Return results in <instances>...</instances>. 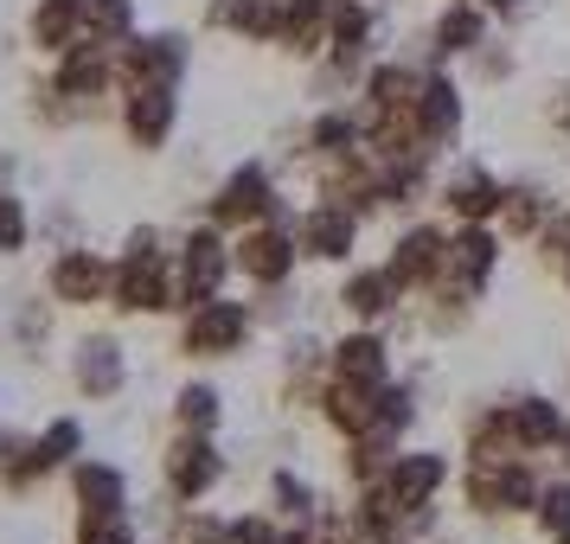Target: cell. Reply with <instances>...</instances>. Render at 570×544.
Listing matches in <instances>:
<instances>
[{"instance_id": "obj_1", "label": "cell", "mask_w": 570, "mask_h": 544, "mask_svg": "<svg viewBox=\"0 0 570 544\" xmlns=\"http://www.w3.org/2000/svg\"><path fill=\"white\" fill-rule=\"evenodd\" d=\"M232 244L218 237V225H199V231H186L180 244V263H174V295H180V308H199V301H212L218 288H225V276H232Z\"/></svg>"}, {"instance_id": "obj_2", "label": "cell", "mask_w": 570, "mask_h": 544, "mask_svg": "<svg viewBox=\"0 0 570 544\" xmlns=\"http://www.w3.org/2000/svg\"><path fill=\"white\" fill-rule=\"evenodd\" d=\"M244 339H250V308L244 301L212 295L199 308H186L180 353H193V359H232V353H244Z\"/></svg>"}, {"instance_id": "obj_3", "label": "cell", "mask_w": 570, "mask_h": 544, "mask_svg": "<svg viewBox=\"0 0 570 544\" xmlns=\"http://www.w3.org/2000/svg\"><path fill=\"white\" fill-rule=\"evenodd\" d=\"M109 308L122 314H167L180 308V295H174V263L167 257H116V276H109Z\"/></svg>"}, {"instance_id": "obj_4", "label": "cell", "mask_w": 570, "mask_h": 544, "mask_svg": "<svg viewBox=\"0 0 570 544\" xmlns=\"http://www.w3.org/2000/svg\"><path fill=\"white\" fill-rule=\"evenodd\" d=\"M295 257H302V244H295V231L288 225H244V237L232 244V263L250 276L257 288H283L288 276H295Z\"/></svg>"}, {"instance_id": "obj_5", "label": "cell", "mask_w": 570, "mask_h": 544, "mask_svg": "<svg viewBox=\"0 0 570 544\" xmlns=\"http://www.w3.org/2000/svg\"><path fill=\"white\" fill-rule=\"evenodd\" d=\"M186 65H193V52H186L180 32H148V39H135V32H129V39L116 46L122 90H129V83H174V90H180Z\"/></svg>"}, {"instance_id": "obj_6", "label": "cell", "mask_w": 570, "mask_h": 544, "mask_svg": "<svg viewBox=\"0 0 570 544\" xmlns=\"http://www.w3.org/2000/svg\"><path fill=\"white\" fill-rule=\"evenodd\" d=\"M52 83L65 90V97H78V103L90 109L97 97H104V90H116V83H122V71H116V46H109V39H90V32H83V39L71 46V52H58Z\"/></svg>"}, {"instance_id": "obj_7", "label": "cell", "mask_w": 570, "mask_h": 544, "mask_svg": "<svg viewBox=\"0 0 570 544\" xmlns=\"http://www.w3.org/2000/svg\"><path fill=\"white\" fill-rule=\"evenodd\" d=\"M160 474H167V493L174 500H206L212 487H218V474H225V462H218V448H212V436H199V429H180V442L160 455Z\"/></svg>"}, {"instance_id": "obj_8", "label": "cell", "mask_w": 570, "mask_h": 544, "mask_svg": "<svg viewBox=\"0 0 570 544\" xmlns=\"http://www.w3.org/2000/svg\"><path fill=\"white\" fill-rule=\"evenodd\" d=\"M468 500H474V513H488V518L532 513V506H539V481H532V467H525V462L468 467Z\"/></svg>"}, {"instance_id": "obj_9", "label": "cell", "mask_w": 570, "mask_h": 544, "mask_svg": "<svg viewBox=\"0 0 570 544\" xmlns=\"http://www.w3.org/2000/svg\"><path fill=\"white\" fill-rule=\"evenodd\" d=\"M174 116H180V97H174V83H129L122 90V129L141 155H155L167 148V135H174Z\"/></svg>"}, {"instance_id": "obj_10", "label": "cell", "mask_w": 570, "mask_h": 544, "mask_svg": "<svg viewBox=\"0 0 570 544\" xmlns=\"http://www.w3.org/2000/svg\"><path fill=\"white\" fill-rule=\"evenodd\" d=\"M295 244H302V257H314V263H346L353 244H360V211L321 199V206H308L295 218Z\"/></svg>"}, {"instance_id": "obj_11", "label": "cell", "mask_w": 570, "mask_h": 544, "mask_svg": "<svg viewBox=\"0 0 570 544\" xmlns=\"http://www.w3.org/2000/svg\"><path fill=\"white\" fill-rule=\"evenodd\" d=\"M109 276H116V263H104L97 250H58L52 257V276H46V288H52L58 308H90V301H109Z\"/></svg>"}, {"instance_id": "obj_12", "label": "cell", "mask_w": 570, "mask_h": 544, "mask_svg": "<svg viewBox=\"0 0 570 544\" xmlns=\"http://www.w3.org/2000/svg\"><path fill=\"white\" fill-rule=\"evenodd\" d=\"M276 206V186L263 174L257 160H244L232 180L218 186V199H212V225H263Z\"/></svg>"}, {"instance_id": "obj_13", "label": "cell", "mask_w": 570, "mask_h": 544, "mask_svg": "<svg viewBox=\"0 0 570 544\" xmlns=\"http://www.w3.org/2000/svg\"><path fill=\"white\" fill-rule=\"evenodd\" d=\"M493 269H500V237H493L488 225H462V231L449 237L442 276H455V295H481Z\"/></svg>"}, {"instance_id": "obj_14", "label": "cell", "mask_w": 570, "mask_h": 544, "mask_svg": "<svg viewBox=\"0 0 570 544\" xmlns=\"http://www.w3.org/2000/svg\"><path fill=\"white\" fill-rule=\"evenodd\" d=\"M442 263H449V237L436 225H411V231L391 244L385 269L397 288H416V283H430V276H442Z\"/></svg>"}, {"instance_id": "obj_15", "label": "cell", "mask_w": 570, "mask_h": 544, "mask_svg": "<svg viewBox=\"0 0 570 544\" xmlns=\"http://www.w3.org/2000/svg\"><path fill=\"white\" fill-rule=\"evenodd\" d=\"M500 199H507V186L493 180L488 167H474V160L442 180V206L455 211L462 225H488V218H500Z\"/></svg>"}, {"instance_id": "obj_16", "label": "cell", "mask_w": 570, "mask_h": 544, "mask_svg": "<svg viewBox=\"0 0 570 544\" xmlns=\"http://www.w3.org/2000/svg\"><path fill=\"white\" fill-rule=\"evenodd\" d=\"M71 378H78L83 397H116L122 378H129V359H122V339L90 334L78 339V359H71Z\"/></svg>"}, {"instance_id": "obj_17", "label": "cell", "mask_w": 570, "mask_h": 544, "mask_svg": "<svg viewBox=\"0 0 570 544\" xmlns=\"http://www.w3.org/2000/svg\"><path fill=\"white\" fill-rule=\"evenodd\" d=\"M416 135H423V148H442V141H455L468 122V109H462V90L449 78H423V90H416Z\"/></svg>"}, {"instance_id": "obj_18", "label": "cell", "mask_w": 570, "mask_h": 544, "mask_svg": "<svg viewBox=\"0 0 570 544\" xmlns=\"http://www.w3.org/2000/svg\"><path fill=\"white\" fill-rule=\"evenodd\" d=\"M442 481H449V462H442L436 448H411V455H397L385 474V487L404 500V506H430L442 493Z\"/></svg>"}, {"instance_id": "obj_19", "label": "cell", "mask_w": 570, "mask_h": 544, "mask_svg": "<svg viewBox=\"0 0 570 544\" xmlns=\"http://www.w3.org/2000/svg\"><path fill=\"white\" fill-rule=\"evenodd\" d=\"M71 493L78 513H129V481L109 462H71Z\"/></svg>"}, {"instance_id": "obj_20", "label": "cell", "mask_w": 570, "mask_h": 544, "mask_svg": "<svg viewBox=\"0 0 570 544\" xmlns=\"http://www.w3.org/2000/svg\"><path fill=\"white\" fill-rule=\"evenodd\" d=\"M334 378H346V385H365V390L391 385L385 339H379V334H346V339L334 346Z\"/></svg>"}, {"instance_id": "obj_21", "label": "cell", "mask_w": 570, "mask_h": 544, "mask_svg": "<svg viewBox=\"0 0 570 544\" xmlns=\"http://www.w3.org/2000/svg\"><path fill=\"white\" fill-rule=\"evenodd\" d=\"M397 295L404 288L391 283V269H353L346 283H340V308L353 314V320H385L397 308Z\"/></svg>"}, {"instance_id": "obj_22", "label": "cell", "mask_w": 570, "mask_h": 544, "mask_svg": "<svg viewBox=\"0 0 570 544\" xmlns=\"http://www.w3.org/2000/svg\"><path fill=\"white\" fill-rule=\"evenodd\" d=\"M83 39V0H39L32 7V46L39 52H71Z\"/></svg>"}, {"instance_id": "obj_23", "label": "cell", "mask_w": 570, "mask_h": 544, "mask_svg": "<svg viewBox=\"0 0 570 544\" xmlns=\"http://www.w3.org/2000/svg\"><path fill=\"white\" fill-rule=\"evenodd\" d=\"M416 90H423V78H416L411 65H397V58H385V65L365 71V109H379V116L416 109Z\"/></svg>"}, {"instance_id": "obj_24", "label": "cell", "mask_w": 570, "mask_h": 544, "mask_svg": "<svg viewBox=\"0 0 570 544\" xmlns=\"http://www.w3.org/2000/svg\"><path fill=\"white\" fill-rule=\"evenodd\" d=\"M481 32H488V7L481 0H455V7H442V20H436V52L442 58L481 52Z\"/></svg>"}, {"instance_id": "obj_25", "label": "cell", "mask_w": 570, "mask_h": 544, "mask_svg": "<svg viewBox=\"0 0 570 544\" xmlns=\"http://www.w3.org/2000/svg\"><path fill=\"white\" fill-rule=\"evenodd\" d=\"M507 423H513V436L525 442V448H558V436H564V411L551 404V397H519V404H507Z\"/></svg>"}, {"instance_id": "obj_26", "label": "cell", "mask_w": 570, "mask_h": 544, "mask_svg": "<svg viewBox=\"0 0 570 544\" xmlns=\"http://www.w3.org/2000/svg\"><path fill=\"white\" fill-rule=\"evenodd\" d=\"M46 481V462H39V436H0V487L27 493Z\"/></svg>"}, {"instance_id": "obj_27", "label": "cell", "mask_w": 570, "mask_h": 544, "mask_svg": "<svg viewBox=\"0 0 570 544\" xmlns=\"http://www.w3.org/2000/svg\"><path fill=\"white\" fill-rule=\"evenodd\" d=\"M551 218V199H544L539 186H507V199H500V225L513 237H532Z\"/></svg>"}, {"instance_id": "obj_28", "label": "cell", "mask_w": 570, "mask_h": 544, "mask_svg": "<svg viewBox=\"0 0 570 544\" xmlns=\"http://www.w3.org/2000/svg\"><path fill=\"white\" fill-rule=\"evenodd\" d=\"M83 455V423L78 416H52L46 429H39V462H46V474L52 467H71Z\"/></svg>"}, {"instance_id": "obj_29", "label": "cell", "mask_w": 570, "mask_h": 544, "mask_svg": "<svg viewBox=\"0 0 570 544\" xmlns=\"http://www.w3.org/2000/svg\"><path fill=\"white\" fill-rule=\"evenodd\" d=\"M83 32L122 46V39L135 32V0H83Z\"/></svg>"}, {"instance_id": "obj_30", "label": "cell", "mask_w": 570, "mask_h": 544, "mask_svg": "<svg viewBox=\"0 0 570 544\" xmlns=\"http://www.w3.org/2000/svg\"><path fill=\"white\" fill-rule=\"evenodd\" d=\"M174 416H180V429L212 436V429H218V416H225V404H218V390H212V385H186L180 397H174Z\"/></svg>"}, {"instance_id": "obj_31", "label": "cell", "mask_w": 570, "mask_h": 544, "mask_svg": "<svg viewBox=\"0 0 570 544\" xmlns=\"http://www.w3.org/2000/svg\"><path fill=\"white\" fill-rule=\"evenodd\" d=\"M269 500H276V513H283V518H295V525H314V487H308V481L276 474V481H269Z\"/></svg>"}, {"instance_id": "obj_32", "label": "cell", "mask_w": 570, "mask_h": 544, "mask_svg": "<svg viewBox=\"0 0 570 544\" xmlns=\"http://www.w3.org/2000/svg\"><path fill=\"white\" fill-rule=\"evenodd\" d=\"M27 237H32V218H27V206L0 186V257H20L27 250Z\"/></svg>"}, {"instance_id": "obj_33", "label": "cell", "mask_w": 570, "mask_h": 544, "mask_svg": "<svg viewBox=\"0 0 570 544\" xmlns=\"http://www.w3.org/2000/svg\"><path fill=\"white\" fill-rule=\"evenodd\" d=\"M404 423H416V397L404 385H379V429L404 436Z\"/></svg>"}, {"instance_id": "obj_34", "label": "cell", "mask_w": 570, "mask_h": 544, "mask_svg": "<svg viewBox=\"0 0 570 544\" xmlns=\"http://www.w3.org/2000/svg\"><path fill=\"white\" fill-rule=\"evenodd\" d=\"M532 513H539L544 532H564V525H570V481H551V487H539V506H532Z\"/></svg>"}, {"instance_id": "obj_35", "label": "cell", "mask_w": 570, "mask_h": 544, "mask_svg": "<svg viewBox=\"0 0 570 544\" xmlns=\"http://www.w3.org/2000/svg\"><path fill=\"white\" fill-rule=\"evenodd\" d=\"M283 532L269 525V518H257V513H244V518H225V544H276Z\"/></svg>"}, {"instance_id": "obj_36", "label": "cell", "mask_w": 570, "mask_h": 544, "mask_svg": "<svg viewBox=\"0 0 570 544\" xmlns=\"http://www.w3.org/2000/svg\"><path fill=\"white\" fill-rule=\"evenodd\" d=\"M481 7H488V13H513L519 0H481Z\"/></svg>"}, {"instance_id": "obj_37", "label": "cell", "mask_w": 570, "mask_h": 544, "mask_svg": "<svg viewBox=\"0 0 570 544\" xmlns=\"http://www.w3.org/2000/svg\"><path fill=\"white\" fill-rule=\"evenodd\" d=\"M558 448H564V467H570V416H564V436H558Z\"/></svg>"}, {"instance_id": "obj_38", "label": "cell", "mask_w": 570, "mask_h": 544, "mask_svg": "<svg viewBox=\"0 0 570 544\" xmlns=\"http://www.w3.org/2000/svg\"><path fill=\"white\" fill-rule=\"evenodd\" d=\"M551 544H570V525H564V532H551Z\"/></svg>"}, {"instance_id": "obj_39", "label": "cell", "mask_w": 570, "mask_h": 544, "mask_svg": "<svg viewBox=\"0 0 570 544\" xmlns=\"http://www.w3.org/2000/svg\"><path fill=\"white\" fill-rule=\"evenodd\" d=\"M564 283H570V263H564Z\"/></svg>"}]
</instances>
